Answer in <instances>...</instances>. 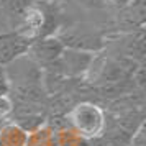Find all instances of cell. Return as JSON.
<instances>
[{
  "mask_svg": "<svg viewBox=\"0 0 146 146\" xmlns=\"http://www.w3.org/2000/svg\"><path fill=\"white\" fill-rule=\"evenodd\" d=\"M76 3H79L80 7L86 8H99L102 7V0H72Z\"/></svg>",
  "mask_w": 146,
  "mask_h": 146,
  "instance_id": "52a82bcc",
  "label": "cell"
},
{
  "mask_svg": "<svg viewBox=\"0 0 146 146\" xmlns=\"http://www.w3.org/2000/svg\"><path fill=\"white\" fill-rule=\"evenodd\" d=\"M8 76L13 80H18L20 86H36L41 79V71L31 58H17L15 62H10Z\"/></svg>",
  "mask_w": 146,
  "mask_h": 146,
  "instance_id": "7a4b0ae2",
  "label": "cell"
},
{
  "mask_svg": "<svg viewBox=\"0 0 146 146\" xmlns=\"http://www.w3.org/2000/svg\"><path fill=\"white\" fill-rule=\"evenodd\" d=\"M61 41L62 46H67L69 49L74 51H97L102 49L104 41L95 31H89V30H82V28H74L71 27L64 35H61V38H58Z\"/></svg>",
  "mask_w": 146,
  "mask_h": 146,
  "instance_id": "6da1fadb",
  "label": "cell"
},
{
  "mask_svg": "<svg viewBox=\"0 0 146 146\" xmlns=\"http://www.w3.org/2000/svg\"><path fill=\"white\" fill-rule=\"evenodd\" d=\"M28 51L31 53L33 61H40L43 64H48V62L59 59L62 51H64V46L61 44L59 40L46 36V38H41V40L35 41L33 44H30Z\"/></svg>",
  "mask_w": 146,
  "mask_h": 146,
  "instance_id": "277c9868",
  "label": "cell"
},
{
  "mask_svg": "<svg viewBox=\"0 0 146 146\" xmlns=\"http://www.w3.org/2000/svg\"><path fill=\"white\" fill-rule=\"evenodd\" d=\"M72 121L84 135H95L104 125L102 113L94 105H79L72 112Z\"/></svg>",
  "mask_w": 146,
  "mask_h": 146,
  "instance_id": "3957f363",
  "label": "cell"
},
{
  "mask_svg": "<svg viewBox=\"0 0 146 146\" xmlns=\"http://www.w3.org/2000/svg\"><path fill=\"white\" fill-rule=\"evenodd\" d=\"M112 2L115 3V5H118V7H125L130 0H112Z\"/></svg>",
  "mask_w": 146,
  "mask_h": 146,
  "instance_id": "ba28073f",
  "label": "cell"
},
{
  "mask_svg": "<svg viewBox=\"0 0 146 146\" xmlns=\"http://www.w3.org/2000/svg\"><path fill=\"white\" fill-rule=\"evenodd\" d=\"M90 62H92V54L86 53V51L67 49V51H62V54H61V64H62L64 74L77 76V74L86 72Z\"/></svg>",
  "mask_w": 146,
  "mask_h": 146,
  "instance_id": "8992f818",
  "label": "cell"
},
{
  "mask_svg": "<svg viewBox=\"0 0 146 146\" xmlns=\"http://www.w3.org/2000/svg\"><path fill=\"white\" fill-rule=\"evenodd\" d=\"M30 46V40L20 35H3L0 36V64H10L21 54H25Z\"/></svg>",
  "mask_w": 146,
  "mask_h": 146,
  "instance_id": "5b68a950",
  "label": "cell"
}]
</instances>
